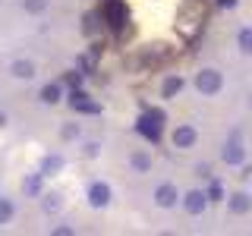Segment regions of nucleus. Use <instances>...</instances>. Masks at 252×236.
<instances>
[{"label": "nucleus", "mask_w": 252, "mask_h": 236, "mask_svg": "<svg viewBox=\"0 0 252 236\" xmlns=\"http://www.w3.org/2000/svg\"><path fill=\"white\" fill-rule=\"evenodd\" d=\"M155 199H158V205H161V208H170V205L177 202V189H173V186H161V189L155 192Z\"/></svg>", "instance_id": "6e6552de"}, {"label": "nucleus", "mask_w": 252, "mask_h": 236, "mask_svg": "<svg viewBox=\"0 0 252 236\" xmlns=\"http://www.w3.org/2000/svg\"><path fill=\"white\" fill-rule=\"evenodd\" d=\"M220 10H230V6H236V0H218Z\"/></svg>", "instance_id": "412c9836"}, {"label": "nucleus", "mask_w": 252, "mask_h": 236, "mask_svg": "<svg viewBox=\"0 0 252 236\" xmlns=\"http://www.w3.org/2000/svg\"><path fill=\"white\" fill-rule=\"evenodd\" d=\"M13 73L19 76V79H32V76H35V66L26 63V60H19V63H13Z\"/></svg>", "instance_id": "9b49d317"}, {"label": "nucleus", "mask_w": 252, "mask_h": 236, "mask_svg": "<svg viewBox=\"0 0 252 236\" xmlns=\"http://www.w3.org/2000/svg\"><path fill=\"white\" fill-rule=\"evenodd\" d=\"M180 88H183V79H167V82H164V98H173V94H177Z\"/></svg>", "instance_id": "ddd939ff"}, {"label": "nucleus", "mask_w": 252, "mask_h": 236, "mask_svg": "<svg viewBox=\"0 0 252 236\" xmlns=\"http://www.w3.org/2000/svg\"><path fill=\"white\" fill-rule=\"evenodd\" d=\"M94 29H98V26H94V16H85V31H89V35H92Z\"/></svg>", "instance_id": "aec40b11"}, {"label": "nucleus", "mask_w": 252, "mask_h": 236, "mask_svg": "<svg viewBox=\"0 0 252 236\" xmlns=\"http://www.w3.org/2000/svg\"><path fill=\"white\" fill-rule=\"evenodd\" d=\"M224 161H227V164H240V161H243V148L230 142V145H227V151H224Z\"/></svg>", "instance_id": "f8f14e48"}, {"label": "nucleus", "mask_w": 252, "mask_h": 236, "mask_svg": "<svg viewBox=\"0 0 252 236\" xmlns=\"http://www.w3.org/2000/svg\"><path fill=\"white\" fill-rule=\"evenodd\" d=\"M132 167H136V170H148V154H132Z\"/></svg>", "instance_id": "dca6fc26"}, {"label": "nucleus", "mask_w": 252, "mask_h": 236, "mask_svg": "<svg viewBox=\"0 0 252 236\" xmlns=\"http://www.w3.org/2000/svg\"><path fill=\"white\" fill-rule=\"evenodd\" d=\"M205 205H208V199H205V192H189L186 195V208L192 211V214H202Z\"/></svg>", "instance_id": "0eeeda50"}, {"label": "nucleus", "mask_w": 252, "mask_h": 236, "mask_svg": "<svg viewBox=\"0 0 252 236\" xmlns=\"http://www.w3.org/2000/svg\"><path fill=\"white\" fill-rule=\"evenodd\" d=\"M192 142H195V129H192V126H180V129L173 132V145H177V148H189Z\"/></svg>", "instance_id": "39448f33"}, {"label": "nucleus", "mask_w": 252, "mask_h": 236, "mask_svg": "<svg viewBox=\"0 0 252 236\" xmlns=\"http://www.w3.org/2000/svg\"><path fill=\"white\" fill-rule=\"evenodd\" d=\"M73 107L76 110H82V114H98V104H94V101H89V94H82V91H76L73 94Z\"/></svg>", "instance_id": "423d86ee"}, {"label": "nucleus", "mask_w": 252, "mask_h": 236, "mask_svg": "<svg viewBox=\"0 0 252 236\" xmlns=\"http://www.w3.org/2000/svg\"><path fill=\"white\" fill-rule=\"evenodd\" d=\"M104 22L117 31V35L126 29V22H129V10H126L123 0H104Z\"/></svg>", "instance_id": "f257e3e1"}, {"label": "nucleus", "mask_w": 252, "mask_h": 236, "mask_svg": "<svg viewBox=\"0 0 252 236\" xmlns=\"http://www.w3.org/2000/svg\"><path fill=\"white\" fill-rule=\"evenodd\" d=\"M195 85H199V91H205V94H215L220 88V76L215 73V69H205V73H199Z\"/></svg>", "instance_id": "7ed1b4c3"}, {"label": "nucleus", "mask_w": 252, "mask_h": 236, "mask_svg": "<svg viewBox=\"0 0 252 236\" xmlns=\"http://www.w3.org/2000/svg\"><path fill=\"white\" fill-rule=\"evenodd\" d=\"M26 10H32V13H41V10H44V0H26Z\"/></svg>", "instance_id": "f3484780"}, {"label": "nucleus", "mask_w": 252, "mask_h": 236, "mask_svg": "<svg viewBox=\"0 0 252 236\" xmlns=\"http://www.w3.org/2000/svg\"><path fill=\"white\" fill-rule=\"evenodd\" d=\"M60 167H63V157H47V161H44V173H54Z\"/></svg>", "instance_id": "2eb2a0df"}, {"label": "nucleus", "mask_w": 252, "mask_h": 236, "mask_svg": "<svg viewBox=\"0 0 252 236\" xmlns=\"http://www.w3.org/2000/svg\"><path fill=\"white\" fill-rule=\"evenodd\" d=\"M60 94H63V88H60L57 82H51V85H44V88H41V101H44V104H57Z\"/></svg>", "instance_id": "1a4fd4ad"}, {"label": "nucleus", "mask_w": 252, "mask_h": 236, "mask_svg": "<svg viewBox=\"0 0 252 236\" xmlns=\"http://www.w3.org/2000/svg\"><path fill=\"white\" fill-rule=\"evenodd\" d=\"M89 202L94 205V208H104V205L110 202V189H107L104 183H94V186L89 189Z\"/></svg>", "instance_id": "20e7f679"}, {"label": "nucleus", "mask_w": 252, "mask_h": 236, "mask_svg": "<svg viewBox=\"0 0 252 236\" xmlns=\"http://www.w3.org/2000/svg\"><path fill=\"white\" fill-rule=\"evenodd\" d=\"M38 189H41V179H29V183H26V192H38Z\"/></svg>", "instance_id": "6ab92c4d"}, {"label": "nucleus", "mask_w": 252, "mask_h": 236, "mask_svg": "<svg viewBox=\"0 0 252 236\" xmlns=\"http://www.w3.org/2000/svg\"><path fill=\"white\" fill-rule=\"evenodd\" d=\"M3 123H6V117H3V114H0V126H3Z\"/></svg>", "instance_id": "4be33fe9"}, {"label": "nucleus", "mask_w": 252, "mask_h": 236, "mask_svg": "<svg viewBox=\"0 0 252 236\" xmlns=\"http://www.w3.org/2000/svg\"><path fill=\"white\" fill-rule=\"evenodd\" d=\"M161 123H164V114H161V110H148V114L136 123V129H139L145 139L158 142V139H161Z\"/></svg>", "instance_id": "f03ea898"}, {"label": "nucleus", "mask_w": 252, "mask_h": 236, "mask_svg": "<svg viewBox=\"0 0 252 236\" xmlns=\"http://www.w3.org/2000/svg\"><path fill=\"white\" fill-rule=\"evenodd\" d=\"M10 214H13V205L10 202H0V220H6Z\"/></svg>", "instance_id": "a211bd4d"}, {"label": "nucleus", "mask_w": 252, "mask_h": 236, "mask_svg": "<svg viewBox=\"0 0 252 236\" xmlns=\"http://www.w3.org/2000/svg\"><path fill=\"white\" fill-rule=\"evenodd\" d=\"M240 47H243L246 54H252V29H243V31H240Z\"/></svg>", "instance_id": "4468645a"}, {"label": "nucleus", "mask_w": 252, "mask_h": 236, "mask_svg": "<svg viewBox=\"0 0 252 236\" xmlns=\"http://www.w3.org/2000/svg\"><path fill=\"white\" fill-rule=\"evenodd\" d=\"M230 211L246 214V211H249V195H233V199H230Z\"/></svg>", "instance_id": "9d476101"}]
</instances>
